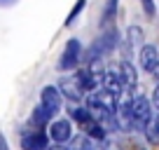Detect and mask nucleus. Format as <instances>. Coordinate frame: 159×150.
Wrapping results in <instances>:
<instances>
[{
	"mask_svg": "<svg viewBox=\"0 0 159 150\" xmlns=\"http://www.w3.org/2000/svg\"><path fill=\"white\" fill-rule=\"evenodd\" d=\"M119 30L115 28V26H108V28L101 30V35L96 38L94 42L89 45V49L82 52V61H103L108 54H112L115 49L119 47Z\"/></svg>",
	"mask_w": 159,
	"mask_h": 150,
	"instance_id": "nucleus-1",
	"label": "nucleus"
},
{
	"mask_svg": "<svg viewBox=\"0 0 159 150\" xmlns=\"http://www.w3.org/2000/svg\"><path fill=\"white\" fill-rule=\"evenodd\" d=\"M152 115H154L152 103H150L148 96H143V94L134 96V101H131V131H140L143 134V129L152 120Z\"/></svg>",
	"mask_w": 159,
	"mask_h": 150,
	"instance_id": "nucleus-2",
	"label": "nucleus"
},
{
	"mask_svg": "<svg viewBox=\"0 0 159 150\" xmlns=\"http://www.w3.org/2000/svg\"><path fill=\"white\" fill-rule=\"evenodd\" d=\"M82 63V42L77 38H70L63 45V52L59 56V70L61 73H70V70H77Z\"/></svg>",
	"mask_w": 159,
	"mask_h": 150,
	"instance_id": "nucleus-3",
	"label": "nucleus"
},
{
	"mask_svg": "<svg viewBox=\"0 0 159 150\" xmlns=\"http://www.w3.org/2000/svg\"><path fill=\"white\" fill-rule=\"evenodd\" d=\"M47 136H49L52 143L56 145H68L70 141H73L75 136V129H73V122L68 120V117H54V120L49 122V127H47Z\"/></svg>",
	"mask_w": 159,
	"mask_h": 150,
	"instance_id": "nucleus-4",
	"label": "nucleus"
},
{
	"mask_svg": "<svg viewBox=\"0 0 159 150\" xmlns=\"http://www.w3.org/2000/svg\"><path fill=\"white\" fill-rule=\"evenodd\" d=\"M19 143L21 150H47L52 141L47 136V129H33L26 124V129L19 134Z\"/></svg>",
	"mask_w": 159,
	"mask_h": 150,
	"instance_id": "nucleus-5",
	"label": "nucleus"
},
{
	"mask_svg": "<svg viewBox=\"0 0 159 150\" xmlns=\"http://www.w3.org/2000/svg\"><path fill=\"white\" fill-rule=\"evenodd\" d=\"M40 105L49 113V117H59V113L63 110V96L56 89V85H45L40 89Z\"/></svg>",
	"mask_w": 159,
	"mask_h": 150,
	"instance_id": "nucleus-6",
	"label": "nucleus"
},
{
	"mask_svg": "<svg viewBox=\"0 0 159 150\" xmlns=\"http://www.w3.org/2000/svg\"><path fill=\"white\" fill-rule=\"evenodd\" d=\"M56 89L61 91V96L63 99H68L70 103H82L87 96V91L82 89V85L77 82V77L75 75H63L59 80V85H56Z\"/></svg>",
	"mask_w": 159,
	"mask_h": 150,
	"instance_id": "nucleus-7",
	"label": "nucleus"
},
{
	"mask_svg": "<svg viewBox=\"0 0 159 150\" xmlns=\"http://www.w3.org/2000/svg\"><path fill=\"white\" fill-rule=\"evenodd\" d=\"M68 120L75 122V124L80 127V131H82V134H87V131L96 124V120L91 117V113H89L82 103H70V105H68Z\"/></svg>",
	"mask_w": 159,
	"mask_h": 150,
	"instance_id": "nucleus-8",
	"label": "nucleus"
},
{
	"mask_svg": "<svg viewBox=\"0 0 159 150\" xmlns=\"http://www.w3.org/2000/svg\"><path fill=\"white\" fill-rule=\"evenodd\" d=\"M138 63H140V68H143L145 73L152 75L154 70L159 68V47L145 42V45L138 49Z\"/></svg>",
	"mask_w": 159,
	"mask_h": 150,
	"instance_id": "nucleus-9",
	"label": "nucleus"
},
{
	"mask_svg": "<svg viewBox=\"0 0 159 150\" xmlns=\"http://www.w3.org/2000/svg\"><path fill=\"white\" fill-rule=\"evenodd\" d=\"M101 89L110 91L112 96H122L126 91L124 82H122V77H119V73H117V66H115V68H105L103 77H101Z\"/></svg>",
	"mask_w": 159,
	"mask_h": 150,
	"instance_id": "nucleus-10",
	"label": "nucleus"
},
{
	"mask_svg": "<svg viewBox=\"0 0 159 150\" xmlns=\"http://www.w3.org/2000/svg\"><path fill=\"white\" fill-rule=\"evenodd\" d=\"M117 73H119V77H122V82H124V89H134V87L138 85V68H136L129 59H124L117 66Z\"/></svg>",
	"mask_w": 159,
	"mask_h": 150,
	"instance_id": "nucleus-11",
	"label": "nucleus"
},
{
	"mask_svg": "<svg viewBox=\"0 0 159 150\" xmlns=\"http://www.w3.org/2000/svg\"><path fill=\"white\" fill-rule=\"evenodd\" d=\"M49 122H52L49 113H47L42 105H35L33 113H30V117H28V127H33V129H47Z\"/></svg>",
	"mask_w": 159,
	"mask_h": 150,
	"instance_id": "nucleus-12",
	"label": "nucleus"
},
{
	"mask_svg": "<svg viewBox=\"0 0 159 150\" xmlns=\"http://www.w3.org/2000/svg\"><path fill=\"white\" fill-rule=\"evenodd\" d=\"M75 77H77V82L82 85V89H84L87 94H89V91H96V89H98V80H96L94 75L89 73V68H87V66H82V68L75 70Z\"/></svg>",
	"mask_w": 159,
	"mask_h": 150,
	"instance_id": "nucleus-13",
	"label": "nucleus"
},
{
	"mask_svg": "<svg viewBox=\"0 0 159 150\" xmlns=\"http://www.w3.org/2000/svg\"><path fill=\"white\" fill-rule=\"evenodd\" d=\"M117 7H119V0H105L103 14H101V28L112 26V19H115V14H117Z\"/></svg>",
	"mask_w": 159,
	"mask_h": 150,
	"instance_id": "nucleus-14",
	"label": "nucleus"
},
{
	"mask_svg": "<svg viewBox=\"0 0 159 150\" xmlns=\"http://www.w3.org/2000/svg\"><path fill=\"white\" fill-rule=\"evenodd\" d=\"M126 45L131 47H143L145 45V33L140 26H129L126 28Z\"/></svg>",
	"mask_w": 159,
	"mask_h": 150,
	"instance_id": "nucleus-15",
	"label": "nucleus"
},
{
	"mask_svg": "<svg viewBox=\"0 0 159 150\" xmlns=\"http://www.w3.org/2000/svg\"><path fill=\"white\" fill-rule=\"evenodd\" d=\"M84 7H87V0H77V2L73 5V10L68 12V16H66V24H63V26H68V28H70V26L77 21V16L82 14V10H84Z\"/></svg>",
	"mask_w": 159,
	"mask_h": 150,
	"instance_id": "nucleus-16",
	"label": "nucleus"
},
{
	"mask_svg": "<svg viewBox=\"0 0 159 150\" xmlns=\"http://www.w3.org/2000/svg\"><path fill=\"white\" fill-rule=\"evenodd\" d=\"M140 5H143V12L150 16V19H152V16H154V12H157L154 2H152V0H140Z\"/></svg>",
	"mask_w": 159,
	"mask_h": 150,
	"instance_id": "nucleus-17",
	"label": "nucleus"
},
{
	"mask_svg": "<svg viewBox=\"0 0 159 150\" xmlns=\"http://www.w3.org/2000/svg\"><path fill=\"white\" fill-rule=\"evenodd\" d=\"M152 108H157V113H159V82H157V87H154V91H152Z\"/></svg>",
	"mask_w": 159,
	"mask_h": 150,
	"instance_id": "nucleus-18",
	"label": "nucleus"
},
{
	"mask_svg": "<svg viewBox=\"0 0 159 150\" xmlns=\"http://www.w3.org/2000/svg\"><path fill=\"white\" fill-rule=\"evenodd\" d=\"M0 150H10V143H7V138L2 136V131H0Z\"/></svg>",
	"mask_w": 159,
	"mask_h": 150,
	"instance_id": "nucleus-19",
	"label": "nucleus"
},
{
	"mask_svg": "<svg viewBox=\"0 0 159 150\" xmlns=\"http://www.w3.org/2000/svg\"><path fill=\"white\" fill-rule=\"evenodd\" d=\"M16 0H0V5H5V7H10V5H14Z\"/></svg>",
	"mask_w": 159,
	"mask_h": 150,
	"instance_id": "nucleus-20",
	"label": "nucleus"
}]
</instances>
